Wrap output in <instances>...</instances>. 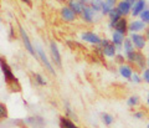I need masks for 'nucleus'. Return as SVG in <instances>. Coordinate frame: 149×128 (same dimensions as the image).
Wrapping results in <instances>:
<instances>
[{
  "instance_id": "obj_26",
  "label": "nucleus",
  "mask_w": 149,
  "mask_h": 128,
  "mask_svg": "<svg viewBox=\"0 0 149 128\" xmlns=\"http://www.w3.org/2000/svg\"><path fill=\"white\" fill-rule=\"evenodd\" d=\"M129 81H130V82H133L134 85H138V83L143 82V78H142V76L139 75L138 72H134V73L132 75V77H130Z\"/></svg>"
},
{
  "instance_id": "obj_29",
  "label": "nucleus",
  "mask_w": 149,
  "mask_h": 128,
  "mask_svg": "<svg viewBox=\"0 0 149 128\" xmlns=\"http://www.w3.org/2000/svg\"><path fill=\"white\" fill-rule=\"evenodd\" d=\"M142 78H143V81L146 83H149V67L146 69L142 72Z\"/></svg>"
},
{
  "instance_id": "obj_5",
  "label": "nucleus",
  "mask_w": 149,
  "mask_h": 128,
  "mask_svg": "<svg viewBox=\"0 0 149 128\" xmlns=\"http://www.w3.org/2000/svg\"><path fill=\"white\" fill-rule=\"evenodd\" d=\"M130 40H132L134 47H136L137 51H143L147 46V37L146 35H142V34H138V32H133L130 34Z\"/></svg>"
},
{
  "instance_id": "obj_33",
  "label": "nucleus",
  "mask_w": 149,
  "mask_h": 128,
  "mask_svg": "<svg viewBox=\"0 0 149 128\" xmlns=\"http://www.w3.org/2000/svg\"><path fill=\"white\" fill-rule=\"evenodd\" d=\"M125 1H127V3L129 4V5H130V6H133V5H134V4H136V1H137V0H125Z\"/></svg>"
},
{
  "instance_id": "obj_34",
  "label": "nucleus",
  "mask_w": 149,
  "mask_h": 128,
  "mask_svg": "<svg viewBox=\"0 0 149 128\" xmlns=\"http://www.w3.org/2000/svg\"><path fill=\"white\" fill-rule=\"evenodd\" d=\"M81 1H82L83 4H85V5H90V4H91V1H92V0H81Z\"/></svg>"
},
{
  "instance_id": "obj_13",
  "label": "nucleus",
  "mask_w": 149,
  "mask_h": 128,
  "mask_svg": "<svg viewBox=\"0 0 149 128\" xmlns=\"http://www.w3.org/2000/svg\"><path fill=\"white\" fill-rule=\"evenodd\" d=\"M118 72H119V75L122 76L123 78L130 80L132 75L134 73V71H133V69H132V66H130V65L122 64V65H119V67H118Z\"/></svg>"
},
{
  "instance_id": "obj_12",
  "label": "nucleus",
  "mask_w": 149,
  "mask_h": 128,
  "mask_svg": "<svg viewBox=\"0 0 149 128\" xmlns=\"http://www.w3.org/2000/svg\"><path fill=\"white\" fill-rule=\"evenodd\" d=\"M116 8L118 9L119 14L123 17H127L129 14H132V6H130L125 0H120V1H118V4H117V6Z\"/></svg>"
},
{
  "instance_id": "obj_9",
  "label": "nucleus",
  "mask_w": 149,
  "mask_h": 128,
  "mask_svg": "<svg viewBox=\"0 0 149 128\" xmlns=\"http://www.w3.org/2000/svg\"><path fill=\"white\" fill-rule=\"evenodd\" d=\"M147 29H148L147 24H144L142 20H132L128 25V30H129L130 34H133V32L141 34L142 31H146Z\"/></svg>"
},
{
  "instance_id": "obj_20",
  "label": "nucleus",
  "mask_w": 149,
  "mask_h": 128,
  "mask_svg": "<svg viewBox=\"0 0 149 128\" xmlns=\"http://www.w3.org/2000/svg\"><path fill=\"white\" fill-rule=\"evenodd\" d=\"M123 50H124L125 54H128V52H130V51L136 50V47H134L132 40H130V37H125V40L123 42Z\"/></svg>"
},
{
  "instance_id": "obj_4",
  "label": "nucleus",
  "mask_w": 149,
  "mask_h": 128,
  "mask_svg": "<svg viewBox=\"0 0 149 128\" xmlns=\"http://www.w3.org/2000/svg\"><path fill=\"white\" fill-rule=\"evenodd\" d=\"M80 39H81L82 41L88 42V44L95 45V46L101 45L102 40H103L98 34H96V32H93V31H83V32H81Z\"/></svg>"
},
{
  "instance_id": "obj_40",
  "label": "nucleus",
  "mask_w": 149,
  "mask_h": 128,
  "mask_svg": "<svg viewBox=\"0 0 149 128\" xmlns=\"http://www.w3.org/2000/svg\"><path fill=\"white\" fill-rule=\"evenodd\" d=\"M148 97H149V93H148Z\"/></svg>"
},
{
  "instance_id": "obj_23",
  "label": "nucleus",
  "mask_w": 149,
  "mask_h": 128,
  "mask_svg": "<svg viewBox=\"0 0 149 128\" xmlns=\"http://www.w3.org/2000/svg\"><path fill=\"white\" fill-rule=\"evenodd\" d=\"M137 55H138V51H137V50L130 51V52L125 54V59H127V61H128V62H130V64H136Z\"/></svg>"
},
{
  "instance_id": "obj_32",
  "label": "nucleus",
  "mask_w": 149,
  "mask_h": 128,
  "mask_svg": "<svg viewBox=\"0 0 149 128\" xmlns=\"http://www.w3.org/2000/svg\"><path fill=\"white\" fill-rule=\"evenodd\" d=\"M133 117L134 118H138V120H141V118L144 117V113L143 112H134L133 113Z\"/></svg>"
},
{
  "instance_id": "obj_7",
  "label": "nucleus",
  "mask_w": 149,
  "mask_h": 128,
  "mask_svg": "<svg viewBox=\"0 0 149 128\" xmlns=\"http://www.w3.org/2000/svg\"><path fill=\"white\" fill-rule=\"evenodd\" d=\"M50 51H51V56H52V61L58 66L61 67L62 66V59H61V54H60V50L57 47V44L52 40L50 41Z\"/></svg>"
},
{
  "instance_id": "obj_25",
  "label": "nucleus",
  "mask_w": 149,
  "mask_h": 128,
  "mask_svg": "<svg viewBox=\"0 0 149 128\" xmlns=\"http://www.w3.org/2000/svg\"><path fill=\"white\" fill-rule=\"evenodd\" d=\"M34 78H35V82L39 85V86H46V80L41 76L40 73H34Z\"/></svg>"
},
{
  "instance_id": "obj_3",
  "label": "nucleus",
  "mask_w": 149,
  "mask_h": 128,
  "mask_svg": "<svg viewBox=\"0 0 149 128\" xmlns=\"http://www.w3.org/2000/svg\"><path fill=\"white\" fill-rule=\"evenodd\" d=\"M19 32H20V37H21V41H22V45H24L25 50L29 52L31 56H34L35 59H37V54H36V50L34 49V46H32L31 41H30V37L27 35V32L25 31V29L22 26L19 27Z\"/></svg>"
},
{
  "instance_id": "obj_2",
  "label": "nucleus",
  "mask_w": 149,
  "mask_h": 128,
  "mask_svg": "<svg viewBox=\"0 0 149 128\" xmlns=\"http://www.w3.org/2000/svg\"><path fill=\"white\" fill-rule=\"evenodd\" d=\"M0 64H1V72H3V75H4V78H5L6 85L11 86V85L17 83V80H16V77H15V75L13 73L11 69L9 67V65L6 64L5 59H1V60H0Z\"/></svg>"
},
{
  "instance_id": "obj_10",
  "label": "nucleus",
  "mask_w": 149,
  "mask_h": 128,
  "mask_svg": "<svg viewBox=\"0 0 149 128\" xmlns=\"http://www.w3.org/2000/svg\"><path fill=\"white\" fill-rule=\"evenodd\" d=\"M147 9V1L146 0H137L136 4L132 6V16L137 17L141 16V14Z\"/></svg>"
},
{
  "instance_id": "obj_22",
  "label": "nucleus",
  "mask_w": 149,
  "mask_h": 128,
  "mask_svg": "<svg viewBox=\"0 0 149 128\" xmlns=\"http://www.w3.org/2000/svg\"><path fill=\"white\" fill-rule=\"evenodd\" d=\"M101 118H102V122H103L106 126H111L112 123H113V121H114L113 116L109 115V113H102Z\"/></svg>"
},
{
  "instance_id": "obj_38",
  "label": "nucleus",
  "mask_w": 149,
  "mask_h": 128,
  "mask_svg": "<svg viewBox=\"0 0 149 128\" xmlns=\"http://www.w3.org/2000/svg\"><path fill=\"white\" fill-rule=\"evenodd\" d=\"M147 66H148V67H149V57L147 59Z\"/></svg>"
},
{
  "instance_id": "obj_14",
  "label": "nucleus",
  "mask_w": 149,
  "mask_h": 128,
  "mask_svg": "<svg viewBox=\"0 0 149 128\" xmlns=\"http://www.w3.org/2000/svg\"><path fill=\"white\" fill-rule=\"evenodd\" d=\"M102 47V52H103V56H107V57H116L117 56V46L114 44H112V41L109 44H107Z\"/></svg>"
},
{
  "instance_id": "obj_35",
  "label": "nucleus",
  "mask_w": 149,
  "mask_h": 128,
  "mask_svg": "<svg viewBox=\"0 0 149 128\" xmlns=\"http://www.w3.org/2000/svg\"><path fill=\"white\" fill-rule=\"evenodd\" d=\"M146 37H147V40H148V42H149V27L146 30Z\"/></svg>"
},
{
  "instance_id": "obj_28",
  "label": "nucleus",
  "mask_w": 149,
  "mask_h": 128,
  "mask_svg": "<svg viewBox=\"0 0 149 128\" xmlns=\"http://www.w3.org/2000/svg\"><path fill=\"white\" fill-rule=\"evenodd\" d=\"M65 110H66V115H67V116H71L72 118H74V120H77L76 115H73V113H72V111H71V107H70L68 102H65Z\"/></svg>"
},
{
  "instance_id": "obj_1",
  "label": "nucleus",
  "mask_w": 149,
  "mask_h": 128,
  "mask_svg": "<svg viewBox=\"0 0 149 128\" xmlns=\"http://www.w3.org/2000/svg\"><path fill=\"white\" fill-rule=\"evenodd\" d=\"M36 54H37V60H40L41 61V64H42L45 66V69L49 71V72L52 75V76H56V71L54 70L52 67V64L50 62V60L47 57V55L45 54V51L42 50V47L39 46V45H36Z\"/></svg>"
},
{
  "instance_id": "obj_41",
  "label": "nucleus",
  "mask_w": 149,
  "mask_h": 128,
  "mask_svg": "<svg viewBox=\"0 0 149 128\" xmlns=\"http://www.w3.org/2000/svg\"><path fill=\"white\" fill-rule=\"evenodd\" d=\"M148 128H149V125H148Z\"/></svg>"
},
{
  "instance_id": "obj_15",
  "label": "nucleus",
  "mask_w": 149,
  "mask_h": 128,
  "mask_svg": "<svg viewBox=\"0 0 149 128\" xmlns=\"http://www.w3.org/2000/svg\"><path fill=\"white\" fill-rule=\"evenodd\" d=\"M128 25H129V22L128 20L125 17H122L120 20L116 24V26H114V31H118L120 32V34H123V35H127L129 30H128Z\"/></svg>"
},
{
  "instance_id": "obj_17",
  "label": "nucleus",
  "mask_w": 149,
  "mask_h": 128,
  "mask_svg": "<svg viewBox=\"0 0 149 128\" xmlns=\"http://www.w3.org/2000/svg\"><path fill=\"white\" fill-rule=\"evenodd\" d=\"M125 40V35L120 34L118 31H113L112 32V37H111V41L112 44H114L117 46V49H120V47H123V42Z\"/></svg>"
},
{
  "instance_id": "obj_16",
  "label": "nucleus",
  "mask_w": 149,
  "mask_h": 128,
  "mask_svg": "<svg viewBox=\"0 0 149 128\" xmlns=\"http://www.w3.org/2000/svg\"><path fill=\"white\" fill-rule=\"evenodd\" d=\"M67 5L72 9V10L77 14V15L81 16V14L83 11V9H85V4H83L81 0H68V4Z\"/></svg>"
},
{
  "instance_id": "obj_19",
  "label": "nucleus",
  "mask_w": 149,
  "mask_h": 128,
  "mask_svg": "<svg viewBox=\"0 0 149 128\" xmlns=\"http://www.w3.org/2000/svg\"><path fill=\"white\" fill-rule=\"evenodd\" d=\"M60 127L61 128H80L78 126L74 125L71 120H68L67 117H60Z\"/></svg>"
},
{
  "instance_id": "obj_18",
  "label": "nucleus",
  "mask_w": 149,
  "mask_h": 128,
  "mask_svg": "<svg viewBox=\"0 0 149 128\" xmlns=\"http://www.w3.org/2000/svg\"><path fill=\"white\" fill-rule=\"evenodd\" d=\"M137 66V67L139 70L144 71L146 70V65H147V60L146 57H144V55L142 54V51H138V55H137V60H136V64H134Z\"/></svg>"
},
{
  "instance_id": "obj_36",
  "label": "nucleus",
  "mask_w": 149,
  "mask_h": 128,
  "mask_svg": "<svg viewBox=\"0 0 149 128\" xmlns=\"http://www.w3.org/2000/svg\"><path fill=\"white\" fill-rule=\"evenodd\" d=\"M21 1H22V3H25V4H27L29 6L31 5V0H21Z\"/></svg>"
},
{
  "instance_id": "obj_24",
  "label": "nucleus",
  "mask_w": 149,
  "mask_h": 128,
  "mask_svg": "<svg viewBox=\"0 0 149 128\" xmlns=\"http://www.w3.org/2000/svg\"><path fill=\"white\" fill-rule=\"evenodd\" d=\"M138 103H139V97L138 96H130L127 99V105L129 107H136V106H138Z\"/></svg>"
},
{
  "instance_id": "obj_37",
  "label": "nucleus",
  "mask_w": 149,
  "mask_h": 128,
  "mask_svg": "<svg viewBox=\"0 0 149 128\" xmlns=\"http://www.w3.org/2000/svg\"><path fill=\"white\" fill-rule=\"evenodd\" d=\"M56 1H60V3H65V1H67V0H56Z\"/></svg>"
},
{
  "instance_id": "obj_8",
  "label": "nucleus",
  "mask_w": 149,
  "mask_h": 128,
  "mask_svg": "<svg viewBox=\"0 0 149 128\" xmlns=\"http://www.w3.org/2000/svg\"><path fill=\"white\" fill-rule=\"evenodd\" d=\"M96 11L93 10V9L90 6V5H86L85 9H83V11L81 14V17H82V20L87 22V24H92V22H95L96 21Z\"/></svg>"
},
{
  "instance_id": "obj_39",
  "label": "nucleus",
  "mask_w": 149,
  "mask_h": 128,
  "mask_svg": "<svg viewBox=\"0 0 149 128\" xmlns=\"http://www.w3.org/2000/svg\"><path fill=\"white\" fill-rule=\"evenodd\" d=\"M147 103H148V106H149V97H148V99H147Z\"/></svg>"
},
{
  "instance_id": "obj_6",
  "label": "nucleus",
  "mask_w": 149,
  "mask_h": 128,
  "mask_svg": "<svg viewBox=\"0 0 149 128\" xmlns=\"http://www.w3.org/2000/svg\"><path fill=\"white\" fill-rule=\"evenodd\" d=\"M60 16L65 22H74L77 20V14L74 13L68 5H63L60 9Z\"/></svg>"
},
{
  "instance_id": "obj_31",
  "label": "nucleus",
  "mask_w": 149,
  "mask_h": 128,
  "mask_svg": "<svg viewBox=\"0 0 149 128\" xmlns=\"http://www.w3.org/2000/svg\"><path fill=\"white\" fill-rule=\"evenodd\" d=\"M8 113H6V107L1 103V118H6Z\"/></svg>"
},
{
  "instance_id": "obj_21",
  "label": "nucleus",
  "mask_w": 149,
  "mask_h": 128,
  "mask_svg": "<svg viewBox=\"0 0 149 128\" xmlns=\"http://www.w3.org/2000/svg\"><path fill=\"white\" fill-rule=\"evenodd\" d=\"M90 6L95 10L96 13H101L102 11V6H103V0H92Z\"/></svg>"
},
{
  "instance_id": "obj_27",
  "label": "nucleus",
  "mask_w": 149,
  "mask_h": 128,
  "mask_svg": "<svg viewBox=\"0 0 149 128\" xmlns=\"http://www.w3.org/2000/svg\"><path fill=\"white\" fill-rule=\"evenodd\" d=\"M141 20L144 22V24H147V25H149V9H146L142 14H141Z\"/></svg>"
},
{
  "instance_id": "obj_11",
  "label": "nucleus",
  "mask_w": 149,
  "mask_h": 128,
  "mask_svg": "<svg viewBox=\"0 0 149 128\" xmlns=\"http://www.w3.org/2000/svg\"><path fill=\"white\" fill-rule=\"evenodd\" d=\"M117 4H118V0H103V6H102L101 15L108 16V14L117 6Z\"/></svg>"
},
{
  "instance_id": "obj_30",
  "label": "nucleus",
  "mask_w": 149,
  "mask_h": 128,
  "mask_svg": "<svg viewBox=\"0 0 149 128\" xmlns=\"http://www.w3.org/2000/svg\"><path fill=\"white\" fill-rule=\"evenodd\" d=\"M116 59H117V61H118V62H119L120 65L124 64V56H123V55L117 54V56H116Z\"/></svg>"
}]
</instances>
